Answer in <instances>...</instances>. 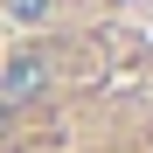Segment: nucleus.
<instances>
[{"instance_id":"1","label":"nucleus","mask_w":153,"mask_h":153,"mask_svg":"<svg viewBox=\"0 0 153 153\" xmlns=\"http://www.w3.org/2000/svg\"><path fill=\"white\" fill-rule=\"evenodd\" d=\"M49 91V56H7V70H0V105H28V97Z\"/></svg>"},{"instance_id":"2","label":"nucleus","mask_w":153,"mask_h":153,"mask_svg":"<svg viewBox=\"0 0 153 153\" xmlns=\"http://www.w3.org/2000/svg\"><path fill=\"white\" fill-rule=\"evenodd\" d=\"M0 7H7V21H14V28H42V21L56 14V0H0Z\"/></svg>"}]
</instances>
